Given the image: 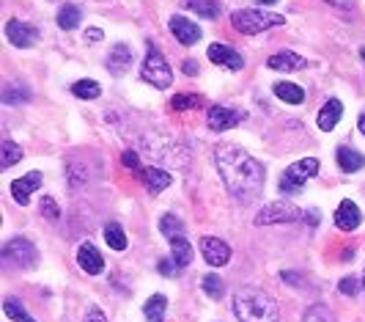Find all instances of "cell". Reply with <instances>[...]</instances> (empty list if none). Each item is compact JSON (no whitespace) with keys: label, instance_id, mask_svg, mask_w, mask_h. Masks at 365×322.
I'll list each match as a JSON object with an SVG mask.
<instances>
[{"label":"cell","instance_id":"cell-13","mask_svg":"<svg viewBox=\"0 0 365 322\" xmlns=\"http://www.w3.org/2000/svg\"><path fill=\"white\" fill-rule=\"evenodd\" d=\"M360 207L355 204V201H341L338 204V210H335V226L341 229V232H355L357 226H360Z\"/></svg>","mask_w":365,"mask_h":322},{"label":"cell","instance_id":"cell-26","mask_svg":"<svg viewBox=\"0 0 365 322\" xmlns=\"http://www.w3.org/2000/svg\"><path fill=\"white\" fill-rule=\"evenodd\" d=\"M19 160H22V146H17L14 141H3V146H0V165L11 168Z\"/></svg>","mask_w":365,"mask_h":322},{"label":"cell","instance_id":"cell-34","mask_svg":"<svg viewBox=\"0 0 365 322\" xmlns=\"http://www.w3.org/2000/svg\"><path fill=\"white\" fill-rule=\"evenodd\" d=\"M302 322H333V317H330V312H327L324 306H311V309L305 312Z\"/></svg>","mask_w":365,"mask_h":322},{"label":"cell","instance_id":"cell-19","mask_svg":"<svg viewBox=\"0 0 365 322\" xmlns=\"http://www.w3.org/2000/svg\"><path fill=\"white\" fill-rule=\"evenodd\" d=\"M341 116H344V105H341L338 99H327V102L322 105V110H319V127H322L324 132H330V130L341 121Z\"/></svg>","mask_w":365,"mask_h":322},{"label":"cell","instance_id":"cell-33","mask_svg":"<svg viewBox=\"0 0 365 322\" xmlns=\"http://www.w3.org/2000/svg\"><path fill=\"white\" fill-rule=\"evenodd\" d=\"M198 105H200V97H195V94H176L171 99V108L174 110H195Z\"/></svg>","mask_w":365,"mask_h":322},{"label":"cell","instance_id":"cell-21","mask_svg":"<svg viewBox=\"0 0 365 322\" xmlns=\"http://www.w3.org/2000/svg\"><path fill=\"white\" fill-rule=\"evenodd\" d=\"M192 256H195V251H192V245L184 237H174L171 240V259L176 262L179 270H184L187 265H192Z\"/></svg>","mask_w":365,"mask_h":322},{"label":"cell","instance_id":"cell-23","mask_svg":"<svg viewBox=\"0 0 365 322\" xmlns=\"http://www.w3.org/2000/svg\"><path fill=\"white\" fill-rule=\"evenodd\" d=\"M184 6H187L189 11L206 17V19H214V17H220V11H222V3H220V0H184Z\"/></svg>","mask_w":365,"mask_h":322},{"label":"cell","instance_id":"cell-48","mask_svg":"<svg viewBox=\"0 0 365 322\" xmlns=\"http://www.w3.org/2000/svg\"><path fill=\"white\" fill-rule=\"evenodd\" d=\"M363 287H365V276H363Z\"/></svg>","mask_w":365,"mask_h":322},{"label":"cell","instance_id":"cell-6","mask_svg":"<svg viewBox=\"0 0 365 322\" xmlns=\"http://www.w3.org/2000/svg\"><path fill=\"white\" fill-rule=\"evenodd\" d=\"M300 215H302V212H300V207H294L291 201L280 199V201H272V204H267V207H261V210H258V215H255V226L291 223V221H297Z\"/></svg>","mask_w":365,"mask_h":322},{"label":"cell","instance_id":"cell-12","mask_svg":"<svg viewBox=\"0 0 365 322\" xmlns=\"http://www.w3.org/2000/svg\"><path fill=\"white\" fill-rule=\"evenodd\" d=\"M41 188V174L39 171H30L28 177H22V179H14L11 182V196H14V201L17 204H28L30 201V193L33 190H39Z\"/></svg>","mask_w":365,"mask_h":322},{"label":"cell","instance_id":"cell-35","mask_svg":"<svg viewBox=\"0 0 365 322\" xmlns=\"http://www.w3.org/2000/svg\"><path fill=\"white\" fill-rule=\"evenodd\" d=\"M41 215H44L47 221H58V218H61V210H58L55 199H50V196L41 199Z\"/></svg>","mask_w":365,"mask_h":322},{"label":"cell","instance_id":"cell-40","mask_svg":"<svg viewBox=\"0 0 365 322\" xmlns=\"http://www.w3.org/2000/svg\"><path fill=\"white\" fill-rule=\"evenodd\" d=\"M99 39H102V30H99V28L85 30V41H99Z\"/></svg>","mask_w":365,"mask_h":322},{"label":"cell","instance_id":"cell-10","mask_svg":"<svg viewBox=\"0 0 365 322\" xmlns=\"http://www.w3.org/2000/svg\"><path fill=\"white\" fill-rule=\"evenodd\" d=\"M6 36H8V41L17 44V47H33L36 39H39V30H36L30 22L8 19V22H6Z\"/></svg>","mask_w":365,"mask_h":322},{"label":"cell","instance_id":"cell-27","mask_svg":"<svg viewBox=\"0 0 365 322\" xmlns=\"http://www.w3.org/2000/svg\"><path fill=\"white\" fill-rule=\"evenodd\" d=\"M105 240H107V245L113 251H124L127 248V234H124V229L118 223H107L105 226Z\"/></svg>","mask_w":365,"mask_h":322},{"label":"cell","instance_id":"cell-5","mask_svg":"<svg viewBox=\"0 0 365 322\" xmlns=\"http://www.w3.org/2000/svg\"><path fill=\"white\" fill-rule=\"evenodd\" d=\"M140 77H143L146 83H152L154 88H171V83H174V72H171L168 61L163 58V52H160L154 44H149V52H146Z\"/></svg>","mask_w":365,"mask_h":322},{"label":"cell","instance_id":"cell-15","mask_svg":"<svg viewBox=\"0 0 365 322\" xmlns=\"http://www.w3.org/2000/svg\"><path fill=\"white\" fill-rule=\"evenodd\" d=\"M132 58H135V52H132L129 44H116V47L110 50V55H107V69H110L113 74H124V72L132 66Z\"/></svg>","mask_w":365,"mask_h":322},{"label":"cell","instance_id":"cell-14","mask_svg":"<svg viewBox=\"0 0 365 322\" xmlns=\"http://www.w3.org/2000/svg\"><path fill=\"white\" fill-rule=\"evenodd\" d=\"M77 265H80L88 276H99V273L105 270V259H102V254H99L91 243H83V245H80V251H77Z\"/></svg>","mask_w":365,"mask_h":322},{"label":"cell","instance_id":"cell-32","mask_svg":"<svg viewBox=\"0 0 365 322\" xmlns=\"http://www.w3.org/2000/svg\"><path fill=\"white\" fill-rule=\"evenodd\" d=\"M203 292L211 298V301H220L222 298V292H225V284L220 281V276H214V273H209V276H203Z\"/></svg>","mask_w":365,"mask_h":322},{"label":"cell","instance_id":"cell-1","mask_svg":"<svg viewBox=\"0 0 365 322\" xmlns=\"http://www.w3.org/2000/svg\"><path fill=\"white\" fill-rule=\"evenodd\" d=\"M214 163L228 193L242 204L253 201L264 190V165L255 157H250L244 149L222 143L214 149Z\"/></svg>","mask_w":365,"mask_h":322},{"label":"cell","instance_id":"cell-42","mask_svg":"<svg viewBox=\"0 0 365 322\" xmlns=\"http://www.w3.org/2000/svg\"><path fill=\"white\" fill-rule=\"evenodd\" d=\"M280 279L289 281V284H302V279H300L297 273H280Z\"/></svg>","mask_w":365,"mask_h":322},{"label":"cell","instance_id":"cell-28","mask_svg":"<svg viewBox=\"0 0 365 322\" xmlns=\"http://www.w3.org/2000/svg\"><path fill=\"white\" fill-rule=\"evenodd\" d=\"M72 91H74V97H80V99H96V97L102 94V85H99L96 80H77V83L72 85Z\"/></svg>","mask_w":365,"mask_h":322},{"label":"cell","instance_id":"cell-44","mask_svg":"<svg viewBox=\"0 0 365 322\" xmlns=\"http://www.w3.org/2000/svg\"><path fill=\"white\" fill-rule=\"evenodd\" d=\"M327 3H333V6H338V8H349V0H327Z\"/></svg>","mask_w":365,"mask_h":322},{"label":"cell","instance_id":"cell-43","mask_svg":"<svg viewBox=\"0 0 365 322\" xmlns=\"http://www.w3.org/2000/svg\"><path fill=\"white\" fill-rule=\"evenodd\" d=\"M305 221H308L311 226H316V223H319V212H316V210H311V212H305Z\"/></svg>","mask_w":365,"mask_h":322},{"label":"cell","instance_id":"cell-24","mask_svg":"<svg viewBox=\"0 0 365 322\" xmlns=\"http://www.w3.org/2000/svg\"><path fill=\"white\" fill-rule=\"evenodd\" d=\"M165 309H168V298H165V295H154V298L146 301L143 314H146V320L149 322H163L165 320Z\"/></svg>","mask_w":365,"mask_h":322},{"label":"cell","instance_id":"cell-16","mask_svg":"<svg viewBox=\"0 0 365 322\" xmlns=\"http://www.w3.org/2000/svg\"><path fill=\"white\" fill-rule=\"evenodd\" d=\"M267 66L275 69V72H297V69H305L308 61L302 55H297V52H275L267 61Z\"/></svg>","mask_w":365,"mask_h":322},{"label":"cell","instance_id":"cell-25","mask_svg":"<svg viewBox=\"0 0 365 322\" xmlns=\"http://www.w3.org/2000/svg\"><path fill=\"white\" fill-rule=\"evenodd\" d=\"M275 94H278L283 102H289V105L305 102V91H302L297 83H275Z\"/></svg>","mask_w":365,"mask_h":322},{"label":"cell","instance_id":"cell-38","mask_svg":"<svg viewBox=\"0 0 365 322\" xmlns=\"http://www.w3.org/2000/svg\"><path fill=\"white\" fill-rule=\"evenodd\" d=\"M160 273H163V276H176L179 268H176L174 259H163V262H160Z\"/></svg>","mask_w":365,"mask_h":322},{"label":"cell","instance_id":"cell-36","mask_svg":"<svg viewBox=\"0 0 365 322\" xmlns=\"http://www.w3.org/2000/svg\"><path fill=\"white\" fill-rule=\"evenodd\" d=\"M338 290H341V295H346V298H355V295L360 292V281H357L355 276H346V279H341Z\"/></svg>","mask_w":365,"mask_h":322},{"label":"cell","instance_id":"cell-8","mask_svg":"<svg viewBox=\"0 0 365 322\" xmlns=\"http://www.w3.org/2000/svg\"><path fill=\"white\" fill-rule=\"evenodd\" d=\"M244 121V110H233V108H220V105H214V108H209V113H206V124L214 130V132H225V130H231V127H236V124H242Z\"/></svg>","mask_w":365,"mask_h":322},{"label":"cell","instance_id":"cell-18","mask_svg":"<svg viewBox=\"0 0 365 322\" xmlns=\"http://www.w3.org/2000/svg\"><path fill=\"white\" fill-rule=\"evenodd\" d=\"M171 30H174V36H176L182 44H195V41L200 39L198 22H189V19H184V17H171Z\"/></svg>","mask_w":365,"mask_h":322},{"label":"cell","instance_id":"cell-45","mask_svg":"<svg viewBox=\"0 0 365 322\" xmlns=\"http://www.w3.org/2000/svg\"><path fill=\"white\" fill-rule=\"evenodd\" d=\"M261 6H275V3H280V0H258Z\"/></svg>","mask_w":365,"mask_h":322},{"label":"cell","instance_id":"cell-4","mask_svg":"<svg viewBox=\"0 0 365 322\" xmlns=\"http://www.w3.org/2000/svg\"><path fill=\"white\" fill-rule=\"evenodd\" d=\"M319 174V160L316 157H305V160H297V163H291L289 168H286V174H283V179H280V193L283 196H297V193H302V188H305V182L311 179V177H316Z\"/></svg>","mask_w":365,"mask_h":322},{"label":"cell","instance_id":"cell-41","mask_svg":"<svg viewBox=\"0 0 365 322\" xmlns=\"http://www.w3.org/2000/svg\"><path fill=\"white\" fill-rule=\"evenodd\" d=\"M184 74H189V77L198 74V63L195 61H184Z\"/></svg>","mask_w":365,"mask_h":322},{"label":"cell","instance_id":"cell-39","mask_svg":"<svg viewBox=\"0 0 365 322\" xmlns=\"http://www.w3.org/2000/svg\"><path fill=\"white\" fill-rule=\"evenodd\" d=\"M85 322H107V317H105V312H102V309H91V312H88V317H85Z\"/></svg>","mask_w":365,"mask_h":322},{"label":"cell","instance_id":"cell-47","mask_svg":"<svg viewBox=\"0 0 365 322\" xmlns=\"http://www.w3.org/2000/svg\"><path fill=\"white\" fill-rule=\"evenodd\" d=\"M360 58H363V61H365V47H363V50H360Z\"/></svg>","mask_w":365,"mask_h":322},{"label":"cell","instance_id":"cell-30","mask_svg":"<svg viewBox=\"0 0 365 322\" xmlns=\"http://www.w3.org/2000/svg\"><path fill=\"white\" fill-rule=\"evenodd\" d=\"M160 232H163L168 240L184 237V223L176 218V215H163V221H160Z\"/></svg>","mask_w":365,"mask_h":322},{"label":"cell","instance_id":"cell-22","mask_svg":"<svg viewBox=\"0 0 365 322\" xmlns=\"http://www.w3.org/2000/svg\"><path fill=\"white\" fill-rule=\"evenodd\" d=\"M80 22H83V11H80V6H74V3L61 6V11H58V25H61L63 30H74Z\"/></svg>","mask_w":365,"mask_h":322},{"label":"cell","instance_id":"cell-17","mask_svg":"<svg viewBox=\"0 0 365 322\" xmlns=\"http://www.w3.org/2000/svg\"><path fill=\"white\" fill-rule=\"evenodd\" d=\"M140 182L146 185L149 193H163L174 182V177L163 168H140Z\"/></svg>","mask_w":365,"mask_h":322},{"label":"cell","instance_id":"cell-2","mask_svg":"<svg viewBox=\"0 0 365 322\" xmlns=\"http://www.w3.org/2000/svg\"><path fill=\"white\" fill-rule=\"evenodd\" d=\"M233 312L239 322H280V309L269 292L258 287H242L233 292Z\"/></svg>","mask_w":365,"mask_h":322},{"label":"cell","instance_id":"cell-3","mask_svg":"<svg viewBox=\"0 0 365 322\" xmlns=\"http://www.w3.org/2000/svg\"><path fill=\"white\" fill-rule=\"evenodd\" d=\"M231 22L239 33H261V30H269V28H278V25H286V17L280 14H269V11H258V8H242V11H233L231 14Z\"/></svg>","mask_w":365,"mask_h":322},{"label":"cell","instance_id":"cell-31","mask_svg":"<svg viewBox=\"0 0 365 322\" xmlns=\"http://www.w3.org/2000/svg\"><path fill=\"white\" fill-rule=\"evenodd\" d=\"M28 99H30V91L25 85H8V88H3V102L6 105H22Z\"/></svg>","mask_w":365,"mask_h":322},{"label":"cell","instance_id":"cell-20","mask_svg":"<svg viewBox=\"0 0 365 322\" xmlns=\"http://www.w3.org/2000/svg\"><path fill=\"white\" fill-rule=\"evenodd\" d=\"M335 157H338L341 171H346V174H355V171H360V168L365 165V157L357 152V149H352V146H341Z\"/></svg>","mask_w":365,"mask_h":322},{"label":"cell","instance_id":"cell-29","mask_svg":"<svg viewBox=\"0 0 365 322\" xmlns=\"http://www.w3.org/2000/svg\"><path fill=\"white\" fill-rule=\"evenodd\" d=\"M3 312H6L8 320H14V322H36V320H30V314L25 312V306H22L19 301H14V298H6V301H3Z\"/></svg>","mask_w":365,"mask_h":322},{"label":"cell","instance_id":"cell-7","mask_svg":"<svg viewBox=\"0 0 365 322\" xmlns=\"http://www.w3.org/2000/svg\"><path fill=\"white\" fill-rule=\"evenodd\" d=\"M3 262L8 265H17V268H33L39 262V251L33 248L30 240H22V237H14L3 245Z\"/></svg>","mask_w":365,"mask_h":322},{"label":"cell","instance_id":"cell-9","mask_svg":"<svg viewBox=\"0 0 365 322\" xmlns=\"http://www.w3.org/2000/svg\"><path fill=\"white\" fill-rule=\"evenodd\" d=\"M200 254H203L206 265H211V268H222V265L231 262V248L220 237H203L200 240Z\"/></svg>","mask_w":365,"mask_h":322},{"label":"cell","instance_id":"cell-46","mask_svg":"<svg viewBox=\"0 0 365 322\" xmlns=\"http://www.w3.org/2000/svg\"><path fill=\"white\" fill-rule=\"evenodd\" d=\"M360 132H363V135H365V113H363V116H360Z\"/></svg>","mask_w":365,"mask_h":322},{"label":"cell","instance_id":"cell-11","mask_svg":"<svg viewBox=\"0 0 365 322\" xmlns=\"http://www.w3.org/2000/svg\"><path fill=\"white\" fill-rule=\"evenodd\" d=\"M206 55H209V61H211V63H220V66H225V69H233V72L244 66V58H242L236 50H231L228 44H220V41L209 44Z\"/></svg>","mask_w":365,"mask_h":322},{"label":"cell","instance_id":"cell-37","mask_svg":"<svg viewBox=\"0 0 365 322\" xmlns=\"http://www.w3.org/2000/svg\"><path fill=\"white\" fill-rule=\"evenodd\" d=\"M121 163H124L127 168H132V171H140V157H138L135 152H124V154H121Z\"/></svg>","mask_w":365,"mask_h":322}]
</instances>
